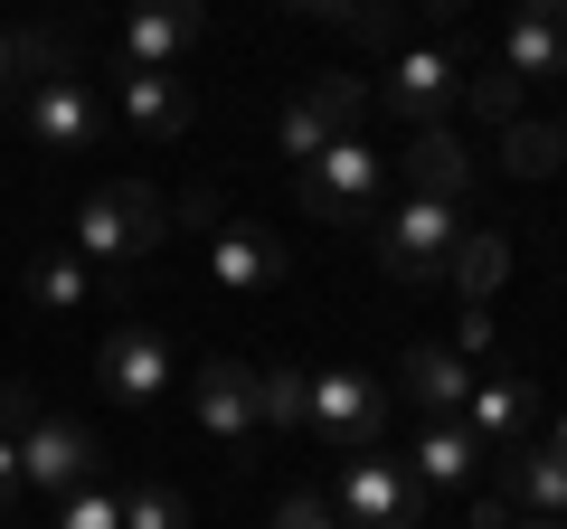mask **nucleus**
Here are the masks:
<instances>
[{"mask_svg":"<svg viewBox=\"0 0 567 529\" xmlns=\"http://www.w3.org/2000/svg\"><path fill=\"white\" fill-rule=\"evenodd\" d=\"M66 246H76L95 274H133L142 256H162V246H171L162 189H152V180H104L95 199L76 208V237H66Z\"/></svg>","mask_w":567,"mask_h":529,"instance_id":"obj_1","label":"nucleus"},{"mask_svg":"<svg viewBox=\"0 0 567 529\" xmlns=\"http://www.w3.org/2000/svg\"><path fill=\"white\" fill-rule=\"evenodd\" d=\"M464 76H473V39H464V29L406 39L398 58H388V114H398L406 133H425V123H454V104H464Z\"/></svg>","mask_w":567,"mask_h":529,"instance_id":"obj_2","label":"nucleus"},{"mask_svg":"<svg viewBox=\"0 0 567 529\" xmlns=\"http://www.w3.org/2000/svg\"><path fill=\"white\" fill-rule=\"evenodd\" d=\"M379 189H388V152L360 143V133H341L331 152H312V162L293 170V199H303V218H322V227L379 218Z\"/></svg>","mask_w":567,"mask_h":529,"instance_id":"obj_3","label":"nucleus"},{"mask_svg":"<svg viewBox=\"0 0 567 529\" xmlns=\"http://www.w3.org/2000/svg\"><path fill=\"white\" fill-rule=\"evenodd\" d=\"M303 435H322L331 454H379L388 387L369 378V369H322V378H303Z\"/></svg>","mask_w":567,"mask_h":529,"instance_id":"obj_4","label":"nucleus"},{"mask_svg":"<svg viewBox=\"0 0 567 529\" xmlns=\"http://www.w3.org/2000/svg\"><path fill=\"white\" fill-rule=\"evenodd\" d=\"M331 510H341V529H425L435 491L406 464H388V454H350L341 483H331Z\"/></svg>","mask_w":567,"mask_h":529,"instance_id":"obj_5","label":"nucleus"},{"mask_svg":"<svg viewBox=\"0 0 567 529\" xmlns=\"http://www.w3.org/2000/svg\"><path fill=\"white\" fill-rule=\"evenodd\" d=\"M454 237H464V208H454V199H425V189H406L398 218L379 227V264L398 274V284H445Z\"/></svg>","mask_w":567,"mask_h":529,"instance_id":"obj_6","label":"nucleus"},{"mask_svg":"<svg viewBox=\"0 0 567 529\" xmlns=\"http://www.w3.org/2000/svg\"><path fill=\"white\" fill-rule=\"evenodd\" d=\"M360 104H369L360 76H303L293 95H284V114H275V152L303 170L312 152H331L341 133H360Z\"/></svg>","mask_w":567,"mask_h":529,"instance_id":"obj_7","label":"nucleus"},{"mask_svg":"<svg viewBox=\"0 0 567 529\" xmlns=\"http://www.w3.org/2000/svg\"><path fill=\"white\" fill-rule=\"evenodd\" d=\"M20 143L29 152H95L104 143V104L76 66H58V76H39L20 95Z\"/></svg>","mask_w":567,"mask_h":529,"instance_id":"obj_8","label":"nucleus"},{"mask_svg":"<svg viewBox=\"0 0 567 529\" xmlns=\"http://www.w3.org/2000/svg\"><path fill=\"white\" fill-rule=\"evenodd\" d=\"M95 378H104V397L114 407H152L171 387V331H152V322H114L95 341Z\"/></svg>","mask_w":567,"mask_h":529,"instance_id":"obj_9","label":"nucleus"},{"mask_svg":"<svg viewBox=\"0 0 567 529\" xmlns=\"http://www.w3.org/2000/svg\"><path fill=\"white\" fill-rule=\"evenodd\" d=\"M20 473H29V491L66 501V491H85V483L104 473V454H95V435H85L76 416H48V407H39V426L20 435Z\"/></svg>","mask_w":567,"mask_h":529,"instance_id":"obj_10","label":"nucleus"},{"mask_svg":"<svg viewBox=\"0 0 567 529\" xmlns=\"http://www.w3.org/2000/svg\"><path fill=\"white\" fill-rule=\"evenodd\" d=\"M189 407H199V426L218 435V445H246V435H265V369H246V360H199Z\"/></svg>","mask_w":567,"mask_h":529,"instance_id":"obj_11","label":"nucleus"},{"mask_svg":"<svg viewBox=\"0 0 567 529\" xmlns=\"http://www.w3.org/2000/svg\"><path fill=\"white\" fill-rule=\"evenodd\" d=\"M114 114L133 143H181L199 104H189V85L171 66H114Z\"/></svg>","mask_w":567,"mask_h":529,"instance_id":"obj_12","label":"nucleus"},{"mask_svg":"<svg viewBox=\"0 0 567 529\" xmlns=\"http://www.w3.org/2000/svg\"><path fill=\"white\" fill-rule=\"evenodd\" d=\"M284 274H293V256H284L275 227H208V284L218 293H275Z\"/></svg>","mask_w":567,"mask_h":529,"instance_id":"obj_13","label":"nucleus"},{"mask_svg":"<svg viewBox=\"0 0 567 529\" xmlns=\"http://www.w3.org/2000/svg\"><path fill=\"white\" fill-rule=\"evenodd\" d=\"M464 426H473V445H483V454L529 445V426H539V387H529L520 369H483V378H473V407H464Z\"/></svg>","mask_w":567,"mask_h":529,"instance_id":"obj_14","label":"nucleus"},{"mask_svg":"<svg viewBox=\"0 0 567 529\" xmlns=\"http://www.w3.org/2000/svg\"><path fill=\"white\" fill-rule=\"evenodd\" d=\"M502 66H511L520 85H539V76H567V0H511Z\"/></svg>","mask_w":567,"mask_h":529,"instance_id":"obj_15","label":"nucleus"},{"mask_svg":"<svg viewBox=\"0 0 567 529\" xmlns=\"http://www.w3.org/2000/svg\"><path fill=\"white\" fill-rule=\"evenodd\" d=\"M398 464L416 473L425 491H464V501H473V473H483V445H473V426H464V416H425V426H416V445H406Z\"/></svg>","mask_w":567,"mask_h":529,"instance_id":"obj_16","label":"nucleus"},{"mask_svg":"<svg viewBox=\"0 0 567 529\" xmlns=\"http://www.w3.org/2000/svg\"><path fill=\"white\" fill-rule=\"evenodd\" d=\"M199 0H133L123 10V58L114 66H171V58H189V39H199Z\"/></svg>","mask_w":567,"mask_h":529,"instance_id":"obj_17","label":"nucleus"},{"mask_svg":"<svg viewBox=\"0 0 567 529\" xmlns=\"http://www.w3.org/2000/svg\"><path fill=\"white\" fill-rule=\"evenodd\" d=\"M398 170H406V189H425V199H454V208L473 199V143L454 133V123H425V133H406Z\"/></svg>","mask_w":567,"mask_h":529,"instance_id":"obj_18","label":"nucleus"},{"mask_svg":"<svg viewBox=\"0 0 567 529\" xmlns=\"http://www.w3.org/2000/svg\"><path fill=\"white\" fill-rule=\"evenodd\" d=\"M473 378H483V369L454 360V350H435V341H416V350L398 360L406 407H425V416H464V407H473Z\"/></svg>","mask_w":567,"mask_h":529,"instance_id":"obj_19","label":"nucleus"},{"mask_svg":"<svg viewBox=\"0 0 567 529\" xmlns=\"http://www.w3.org/2000/svg\"><path fill=\"white\" fill-rule=\"evenodd\" d=\"M20 293L39 312H76V303H95V264H85L76 246H29L20 256Z\"/></svg>","mask_w":567,"mask_h":529,"instance_id":"obj_20","label":"nucleus"},{"mask_svg":"<svg viewBox=\"0 0 567 529\" xmlns=\"http://www.w3.org/2000/svg\"><path fill=\"white\" fill-rule=\"evenodd\" d=\"M502 501H511V510H548V520H567V454L511 445V454H502Z\"/></svg>","mask_w":567,"mask_h":529,"instance_id":"obj_21","label":"nucleus"},{"mask_svg":"<svg viewBox=\"0 0 567 529\" xmlns=\"http://www.w3.org/2000/svg\"><path fill=\"white\" fill-rule=\"evenodd\" d=\"M58 66H66L58 29H10V20H0V114H20V95L39 76H58Z\"/></svg>","mask_w":567,"mask_h":529,"instance_id":"obj_22","label":"nucleus"},{"mask_svg":"<svg viewBox=\"0 0 567 529\" xmlns=\"http://www.w3.org/2000/svg\"><path fill=\"white\" fill-rule=\"evenodd\" d=\"M502 274H511L502 227H464V237H454V256H445V284L464 293V303H492V293H502Z\"/></svg>","mask_w":567,"mask_h":529,"instance_id":"obj_23","label":"nucleus"},{"mask_svg":"<svg viewBox=\"0 0 567 529\" xmlns=\"http://www.w3.org/2000/svg\"><path fill=\"white\" fill-rule=\"evenodd\" d=\"M567 162V143H558V123H502V170L511 180H548V170Z\"/></svg>","mask_w":567,"mask_h":529,"instance_id":"obj_24","label":"nucleus"},{"mask_svg":"<svg viewBox=\"0 0 567 529\" xmlns=\"http://www.w3.org/2000/svg\"><path fill=\"white\" fill-rule=\"evenodd\" d=\"M464 104H473V114H483L492 123V133H502V123H520V76H511V66L502 58H473V76H464Z\"/></svg>","mask_w":567,"mask_h":529,"instance_id":"obj_25","label":"nucleus"},{"mask_svg":"<svg viewBox=\"0 0 567 529\" xmlns=\"http://www.w3.org/2000/svg\"><path fill=\"white\" fill-rule=\"evenodd\" d=\"M123 529H189V501L171 483H133L123 491Z\"/></svg>","mask_w":567,"mask_h":529,"instance_id":"obj_26","label":"nucleus"},{"mask_svg":"<svg viewBox=\"0 0 567 529\" xmlns=\"http://www.w3.org/2000/svg\"><path fill=\"white\" fill-rule=\"evenodd\" d=\"M303 378L312 369H265V435H303Z\"/></svg>","mask_w":567,"mask_h":529,"instance_id":"obj_27","label":"nucleus"},{"mask_svg":"<svg viewBox=\"0 0 567 529\" xmlns=\"http://www.w3.org/2000/svg\"><path fill=\"white\" fill-rule=\"evenodd\" d=\"M58 529H123V491H104V473H95L85 491L58 501Z\"/></svg>","mask_w":567,"mask_h":529,"instance_id":"obj_28","label":"nucleus"},{"mask_svg":"<svg viewBox=\"0 0 567 529\" xmlns=\"http://www.w3.org/2000/svg\"><path fill=\"white\" fill-rule=\"evenodd\" d=\"M275 529H341V510H331V491H284Z\"/></svg>","mask_w":567,"mask_h":529,"instance_id":"obj_29","label":"nucleus"},{"mask_svg":"<svg viewBox=\"0 0 567 529\" xmlns=\"http://www.w3.org/2000/svg\"><path fill=\"white\" fill-rule=\"evenodd\" d=\"M406 10H416V0H360V29H350V39H360V48H398Z\"/></svg>","mask_w":567,"mask_h":529,"instance_id":"obj_30","label":"nucleus"},{"mask_svg":"<svg viewBox=\"0 0 567 529\" xmlns=\"http://www.w3.org/2000/svg\"><path fill=\"white\" fill-rule=\"evenodd\" d=\"M29 426H39V397H29L20 378H0V435H10V445H20Z\"/></svg>","mask_w":567,"mask_h":529,"instance_id":"obj_31","label":"nucleus"},{"mask_svg":"<svg viewBox=\"0 0 567 529\" xmlns=\"http://www.w3.org/2000/svg\"><path fill=\"white\" fill-rule=\"evenodd\" d=\"M454 360H492V312L464 303V322H454Z\"/></svg>","mask_w":567,"mask_h":529,"instance_id":"obj_32","label":"nucleus"},{"mask_svg":"<svg viewBox=\"0 0 567 529\" xmlns=\"http://www.w3.org/2000/svg\"><path fill=\"white\" fill-rule=\"evenodd\" d=\"M20 491H29V473H20V445L0 435V510H20Z\"/></svg>","mask_w":567,"mask_h":529,"instance_id":"obj_33","label":"nucleus"},{"mask_svg":"<svg viewBox=\"0 0 567 529\" xmlns=\"http://www.w3.org/2000/svg\"><path fill=\"white\" fill-rule=\"evenodd\" d=\"M284 10H303V20H341V29H360V0H284Z\"/></svg>","mask_w":567,"mask_h":529,"instance_id":"obj_34","label":"nucleus"},{"mask_svg":"<svg viewBox=\"0 0 567 529\" xmlns=\"http://www.w3.org/2000/svg\"><path fill=\"white\" fill-rule=\"evenodd\" d=\"M464 520L473 529H511V501H502V491H483V501H464Z\"/></svg>","mask_w":567,"mask_h":529,"instance_id":"obj_35","label":"nucleus"},{"mask_svg":"<svg viewBox=\"0 0 567 529\" xmlns=\"http://www.w3.org/2000/svg\"><path fill=\"white\" fill-rule=\"evenodd\" d=\"M464 10H473V0H416V20H435V29H454Z\"/></svg>","mask_w":567,"mask_h":529,"instance_id":"obj_36","label":"nucleus"},{"mask_svg":"<svg viewBox=\"0 0 567 529\" xmlns=\"http://www.w3.org/2000/svg\"><path fill=\"white\" fill-rule=\"evenodd\" d=\"M511 529H567V520H548V510H511Z\"/></svg>","mask_w":567,"mask_h":529,"instance_id":"obj_37","label":"nucleus"},{"mask_svg":"<svg viewBox=\"0 0 567 529\" xmlns=\"http://www.w3.org/2000/svg\"><path fill=\"white\" fill-rule=\"evenodd\" d=\"M548 454H567V407H558V416H548Z\"/></svg>","mask_w":567,"mask_h":529,"instance_id":"obj_38","label":"nucleus"},{"mask_svg":"<svg viewBox=\"0 0 567 529\" xmlns=\"http://www.w3.org/2000/svg\"><path fill=\"white\" fill-rule=\"evenodd\" d=\"M548 123H558V143H567V95H558V114H548Z\"/></svg>","mask_w":567,"mask_h":529,"instance_id":"obj_39","label":"nucleus"}]
</instances>
